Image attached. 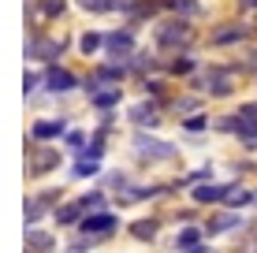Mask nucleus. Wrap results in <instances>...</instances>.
Here are the masks:
<instances>
[{
	"instance_id": "1",
	"label": "nucleus",
	"mask_w": 257,
	"mask_h": 253,
	"mask_svg": "<svg viewBox=\"0 0 257 253\" xmlns=\"http://www.w3.org/2000/svg\"><path fill=\"white\" fill-rule=\"evenodd\" d=\"M231 130L238 134V142H242V149H257V104H242V108L231 116Z\"/></svg>"
},
{
	"instance_id": "2",
	"label": "nucleus",
	"mask_w": 257,
	"mask_h": 253,
	"mask_svg": "<svg viewBox=\"0 0 257 253\" xmlns=\"http://www.w3.org/2000/svg\"><path fill=\"white\" fill-rule=\"evenodd\" d=\"M194 38V30H190V23H164L161 30H157V41H161L164 49H179V45H187V41Z\"/></svg>"
},
{
	"instance_id": "3",
	"label": "nucleus",
	"mask_w": 257,
	"mask_h": 253,
	"mask_svg": "<svg viewBox=\"0 0 257 253\" xmlns=\"http://www.w3.org/2000/svg\"><path fill=\"white\" fill-rule=\"evenodd\" d=\"M250 26H242V23H227V26H216V30L209 34V45H235V41H246L250 38Z\"/></svg>"
},
{
	"instance_id": "4",
	"label": "nucleus",
	"mask_w": 257,
	"mask_h": 253,
	"mask_svg": "<svg viewBox=\"0 0 257 253\" xmlns=\"http://www.w3.org/2000/svg\"><path fill=\"white\" fill-rule=\"evenodd\" d=\"M242 227V216H238V208H231V212H216L209 220V234H224V231H238Z\"/></svg>"
},
{
	"instance_id": "5",
	"label": "nucleus",
	"mask_w": 257,
	"mask_h": 253,
	"mask_svg": "<svg viewBox=\"0 0 257 253\" xmlns=\"http://www.w3.org/2000/svg\"><path fill=\"white\" fill-rule=\"evenodd\" d=\"M131 49H135V41H131V34H108V52L112 56H131Z\"/></svg>"
},
{
	"instance_id": "6",
	"label": "nucleus",
	"mask_w": 257,
	"mask_h": 253,
	"mask_svg": "<svg viewBox=\"0 0 257 253\" xmlns=\"http://www.w3.org/2000/svg\"><path fill=\"white\" fill-rule=\"evenodd\" d=\"M227 190H231V186H198V190H194V201H201V205H209V201H224Z\"/></svg>"
},
{
	"instance_id": "7",
	"label": "nucleus",
	"mask_w": 257,
	"mask_h": 253,
	"mask_svg": "<svg viewBox=\"0 0 257 253\" xmlns=\"http://www.w3.org/2000/svg\"><path fill=\"white\" fill-rule=\"evenodd\" d=\"M116 227V216H86V223H82V231H97V234H104V231H112Z\"/></svg>"
},
{
	"instance_id": "8",
	"label": "nucleus",
	"mask_w": 257,
	"mask_h": 253,
	"mask_svg": "<svg viewBox=\"0 0 257 253\" xmlns=\"http://www.w3.org/2000/svg\"><path fill=\"white\" fill-rule=\"evenodd\" d=\"M75 86V75L64 71V67H52L49 71V90H71Z\"/></svg>"
},
{
	"instance_id": "9",
	"label": "nucleus",
	"mask_w": 257,
	"mask_h": 253,
	"mask_svg": "<svg viewBox=\"0 0 257 253\" xmlns=\"http://www.w3.org/2000/svg\"><path fill=\"white\" fill-rule=\"evenodd\" d=\"M138 153H142V156H172L175 149H172V145H157V138H142V142H138Z\"/></svg>"
},
{
	"instance_id": "10",
	"label": "nucleus",
	"mask_w": 257,
	"mask_h": 253,
	"mask_svg": "<svg viewBox=\"0 0 257 253\" xmlns=\"http://www.w3.org/2000/svg\"><path fill=\"white\" fill-rule=\"evenodd\" d=\"M49 246H52V238H49V234H41V231H26V249L45 253Z\"/></svg>"
},
{
	"instance_id": "11",
	"label": "nucleus",
	"mask_w": 257,
	"mask_h": 253,
	"mask_svg": "<svg viewBox=\"0 0 257 253\" xmlns=\"http://www.w3.org/2000/svg\"><path fill=\"white\" fill-rule=\"evenodd\" d=\"M198 238H201V231H198V227H187V231L175 234V246H179V249H190V246H198Z\"/></svg>"
},
{
	"instance_id": "12",
	"label": "nucleus",
	"mask_w": 257,
	"mask_h": 253,
	"mask_svg": "<svg viewBox=\"0 0 257 253\" xmlns=\"http://www.w3.org/2000/svg\"><path fill=\"white\" fill-rule=\"evenodd\" d=\"M131 119H135V123H157V108L153 104H138V108L131 112Z\"/></svg>"
},
{
	"instance_id": "13",
	"label": "nucleus",
	"mask_w": 257,
	"mask_h": 253,
	"mask_svg": "<svg viewBox=\"0 0 257 253\" xmlns=\"http://www.w3.org/2000/svg\"><path fill=\"white\" fill-rule=\"evenodd\" d=\"M168 4H172L175 12H183V15H201V4H198V0H168Z\"/></svg>"
},
{
	"instance_id": "14",
	"label": "nucleus",
	"mask_w": 257,
	"mask_h": 253,
	"mask_svg": "<svg viewBox=\"0 0 257 253\" xmlns=\"http://www.w3.org/2000/svg\"><path fill=\"white\" fill-rule=\"evenodd\" d=\"M153 234H157V223H153V220H138V223H135V238L146 242V238H153Z\"/></svg>"
},
{
	"instance_id": "15",
	"label": "nucleus",
	"mask_w": 257,
	"mask_h": 253,
	"mask_svg": "<svg viewBox=\"0 0 257 253\" xmlns=\"http://www.w3.org/2000/svg\"><path fill=\"white\" fill-rule=\"evenodd\" d=\"M60 134V123H38L34 127V138H56Z\"/></svg>"
},
{
	"instance_id": "16",
	"label": "nucleus",
	"mask_w": 257,
	"mask_h": 253,
	"mask_svg": "<svg viewBox=\"0 0 257 253\" xmlns=\"http://www.w3.org/2000/svg\"><path fill=\"white\" fill-rule=\"evenodd\" d=\"M82 8H93V12H104V8H112L116 0H78Z\"/></svg>"
},
{
	"instance_id": "17",
	"label": "nucleus",
	"mask_w": 257,
	"mask_h": 253,
	"mask_svg": "<svg viewBox=\"0 0 257 253\" xmlns=\"http://www.w3.org/2000/svg\"><path fill=\"white\" fill-rule=\"evenodd\" d=\"M49 164H52V153H38L30 168H34V171H41V168H49Z\"/></svg>"
},
{
	"instance_id": "18",
	"label": "nucleus",
	"mask_w": 257,
	"mask_h": 253,
	"mask_svg": "<svg viewBox=\"0 0 257 253\" xmlns=\"http://www.w3.org/2000/svg\"><path fill=\"white\" fill-rule=\"evenodd\" d=\"M97 45H101V38H97V34H86V38H82V52H86V56H90Z\"/></svg>"
},
{
	"instance_id": "19",
	"label": "nucleus",
	"mask_w": 257,
	"mask_h": 253,
	"mask_svg": "<svg viewBox=\"0 0 257 253\" xmlns=\"http://www.w3.org/2000/svg\"><path fill=\"white\" fill-rule=\"evenodd\" d=\"M93 171H97V160H90V164L82 160V164L75 168V175H78V179H86V175H93Z\"/></svg>"
},
{
	"instance_id": "20",
	"label": "nucleus",
	"mask_w": 257,
	"mask_h": 253,
	"mask_svg": "<svg viewBox=\"0 0 257 253\" xmlns=\"http://www.w3.org/2000/svg\"><path fill=\"white\" fill-rule=\"evenodd\" d=\"M119 101V93H97V104H101V108H108V104H116Z\"/></svg>"
},
{
	"instance_id": "21",
	"label": "nucleus",
	"mask_w": 257,
	"mask_h": 253,
	"mask_svg": "<svg viewBox=\"0 0 257 253\" xmlns=\"http://www.w3.org/2000/svg\"><path fill=\"white\" fill-rule=\"evenodd\" d=\"M205 123H209V119H205V116H194V119H187V127H190V130H201V127H205Z\"/></svg>"
},
{
	"instance_id": "22",
	"label": "nucleus",
	"mask_w": 257,
	"mask_h": 253,
	"mask_svg": "<svg viewBox=\"0 0 257 253\" xmlns=\"http://www.w3.org/2000/svg\"><path fill=\"white\" fill-rule=\"evenodd\" d=\"M45 12H49V15H56V12H64V0H49V4H45Z\"/></svg>"
},
{
	"instance_id": "23",
	"label": "nucleus",
	"mask_w": 257,
	"mask_h": 253,
	"mask_svg": "<svg viewBox=\"0 0 257 253\" xmlns=\"http://www.w3.org/2000/svg\"><path fill=\"white\" fill-rule=\"evenodd\" d=\"M246 67H250V71H257V52H253L250 60H246Z\"/></svg>"
}]
</instances>
